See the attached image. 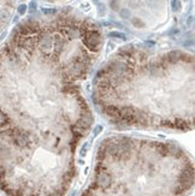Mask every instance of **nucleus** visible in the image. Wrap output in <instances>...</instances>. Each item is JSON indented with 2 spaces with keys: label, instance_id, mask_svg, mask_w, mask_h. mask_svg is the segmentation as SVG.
I'll return each mask as SVG.
<instances>
[{
  "label": "nucleus",
  "instance_id": "f257e3e1",
  "mask_svg": "<svg viewBox=\"0 0 195 196\" xmlns=\"http://www.w3.org/2000/svg\"><path fill=\"white\" fill-rule=\"evenodd\" d=\"M101 28L74 11L23 19L0 45V189L68 196L76 157L94 126L87 94Z\"/></svg>",
  "mask_w": 195,
  "mask_h": 196
},
{
  "label": "nucleus",
  "instance_id": "f03ea898",
  "mask_svg": "<svg viewBox=\"0 0 195 196\" xmlns=\"http://www.w3.org/2000/svg\"><path fill=\"white\" fill-rule=\"evenodd\" d=\"M95 110L122 129H194V55L181 50L119 48L95 72Z\"/></svg>",
  "mask_w": 195,
  "mask_h": 196
},
{
  "label": "nucleus",
  "instance_id": "7ed1b4c3",
  "mask_svg": "<svg viewBox=\"0 0 195 196\" xmlns=\"http://www.w3.org/2000/svg\"><path fill=\"white\" fill-rule=\"evenodd\" d=\"M194 162L175 142L124 134L101 140L80 196H188Z\"/></svg>",
  "mask_w": 195,
  "mask_h": 196
},
{
  "label": "nucleus",
  "instance_id": "20e7f679",
  "mask_svg": "<svg viewBox=\"0 0 195 196\" xmlns=\"http://www.w3.org/2000/svg\"><path fill=\"white\" fill-rule=\"evenodd\" d=\"M16 6L17 0H0V35L11 23L16 12Z\"/></svg>",
  "mask_w": 195,
  "mask_h": 196
},
{
  "label": "nucleus",
  "instance_id": "39448f33",
  "mask_svg": "<svg viewBox=\"0 0 195 196\" xmlns=\"http://www.w3.org/2000/svg\"><path fill=\"white\" fill-rule=\"evenodd\" d=\"M42 1H46V3H51V4H63V3H68V1H71V0H42Z\"/></svg>",
  "mask_w": 195,
  "mask_h": 196
}]
</instances>
